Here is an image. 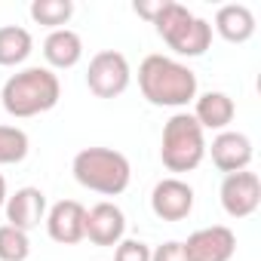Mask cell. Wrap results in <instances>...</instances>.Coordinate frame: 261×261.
I'll list each match as a JSON object with an SVG mask.
<instances>
[{
	"instance_id": "1",
	"label": "cell",
	"mask_w": 261,
	"mask_h": 261,
	"mask_svg": "<svg viewBox=\"0 0 261 261\" xmlns=\"http://www.w3.org/2000/svg\"><path fill=\"white\" fill-rule=\"evenodd\" d=\"M139 89L157 108H185L197 98V74L169 56H148L139 65Z\"/></svg>"
},
{
	"instance_id": "2",
	"label": "cell",
	"mask_w": 261,
	"mask_h": 261,
	"mask_svg": "<svg viewBox=\"0 0 261 261\" xmlns=\"http://www.w3.org/2000/svg\"><path fill=\"white\" fill-rule=\"evenodd\" d=\"M59 98H62V83L49 68H25V71L13 74L4 83V92H0L4 111L19 120L53 111L59 105Z\"/></svg>"
},
{
	"instance_id": "3",
	"label": "cell",
	"mask_w": 261,
	"mask_h": 261,
	"mask_svg": "<svg viewBox=\"0 0 261 261\" xmlns=\"http://www.w3.org/2000/svg\"><path fill=\"white\" fill-rule=\"evenodd\" d=\"M71 172H74L77 185H83L86 191H95L101 197L123 194L129 188V178H133L129 160L114 148H83L74 157Z\"/></svg>"
},
{
	"instance_id": "4",
	"label": "cell",
	"mask_w": 261,
	"mask_h": 261,
	"mask_svg": "<svg viewBox=\"0 0 261 261\" xmlns=\"http://www.w3.org/2000/svg\"><path fill=\"white\" fill-rule=\"evenodd\" d=\"M154 28H157V34L166 40V46L172 53L188 56V59H197L212 46V25L206 19L194 16L188 7L172 4V0L163 4Z\"/></svg>"
},
{
	"instance_id": "5",
	"label": "cell",
	"mask_w": 261,
	"mask_h": 261,
	"mask_svg": "<svg viewBox=\"0 0 261 261\" xmlns=\"http://www.w3.org/2000/svg\"><path fill=\"white\" fill-rule=\"evenodd\" d=\"M206 157L203 129L191 114H172L163 126L160 160L169 172H194Z\"/></svg>"
},
{
	"instance_id": "6",
	"label": "cell",
	"mask_w": 261,
	"mask_h": 261,
	"mask_svg": "<svg viewBox=\"0 0 261 261\" xmlns=\"http://www.w3.org/2000/svg\"><path fill=\"white\" fill-rule=\"evenodd\" d=\"M129 77H133V71H129V62L123 53L117 49H101L89 59V71H86V86L92 95L98 98H117L126 92L129 86Z\"/></svg>"
},
{
	"instance_id": "7",
	"label": "cell",
	"mask_w": 261,
	"mask_h": 261,
	"mask_svg": "<svg viewBox=\"0 0 261 261\" xmlns=\"http://www.w3.org/2000/svg\"><path fill=\"white\" fill-rule=\"evenodd\" d=\"M261 203V181L255 172H230L221 181V206L230 218H249Z\"/></svg>"
},
{
	"instance_id": "8",
	"label": "cell",
	"mask_w": 261,
	"mask_h": 261,
	"mask_svg": "<svg viewBox=\"0 0 261 261\" xmlns=\"http://www.w3.org/2000/svg\"><path fill=\"white\" fill-rule=\"evenodd\" d=\"M181 246L188 252V261H230L237 252V237L230 227L212 224V227L194 230Z\"/></svg>"
},
{
	"instance_id": "9",
	"label": "cell",
	"mask_w": 261,
	"mask_h": 261,
	"mask_svg": "<svg viewBox=\"0 0 261 261\" xmlns=\"http://www.w3.org/2000/svg\"><path fill=\"white\" fill-rule=\"evenodd\" d=\"M151 209L160 221H185L194 209V188L181 178H163L151 191Z\"/></svg>"
},
{
	"instance_id": "10",
	"label": "cell",
	"mask_w": 261,
	"mask_h": 261,
	"mask_svg": "<svg viewBox=\"0 0 261 261\" xmlns=\"http://www.w3.org/2000/svg\"><path fill=\"white\" fill-rule=\"evenodd\" d=\"M126 233V215L120 206L114 203H95L86 212V224H83V237H89V243L95 246H117Z\"/></svg>"
},
{
	"instance_id": "11",
	"label": "cell",
	"mask_w": 261,
	"mask_h": 261,
	"mask_svg": "<svg viewBox=\"0 0 261 261\" xmlns=\"http://www.w3.org/2000/svg\"><path fill=\"white\" fill-rule=\"evenodd\" d=\"M83 224H86V209L77 200H59L46 215V233H49V240H56L62 246L80 243Z\"/></svg>"
},
{
	"instance_id": "12",
	"label": "cell",
	"mask_w": 261,
	"mask_h": 261,
	"mask_svg": "<svg viewBox=\"0 0 261 261\" xmlns=\"http://www.w3.org/2000/svg\"><path fill=\"white\" fill-rule=\"evenodd\" d=\"M209 154H212V163H215V169H221V172H243V169H249V163H252V142H249V136H243V133H218L215 139H212V148H209Z\"/></svg>"
},
{
	"instance_id": "13",
	"label": "cell",
	"mask_w": 261,
	"mask_h": 261,
	"mask_svg": "<svg viewBox=\"0 0 261 261\" xmlns=\"http://www.w3.org/2000/svg\"><path fill=\"white\" fill-rule=\"evenodd\" d=\"M46 218V194L40 188H19L7 197V221L19 230H34Z\"/></svg>"
},
{
	"instance_id": "14",
	"label": "cell",
	"mask_w": 261,
	"mask_h": 261,
	"mask_svg": "<svg viewBox=\"0 0 261 261\" xmlns=\"http://www.w3.org/2000/svg\"><path fill=\"white\" fill-rule=\"evenodd\" d=\"M43 59H46L49 68H59V71L74 68L83 59V40H80V34L71 31V28L49 31V37L43 40Z\"/></svg>"
},
{
	"instance_id": "15",
	"label": "cell",
	"mask_w": 261,
	"mask_h": 261,
	"mask_svg": "<svg viewBox=\"0 0 261 261\" xmlns=\"http://www.w3.org/2000/svg\"><path fill=\"white\" fill-rule=\"evenodd\" d=\"M237 108H233V98L227 92H203L197 101H194V120L200 123V129L206 133V129H218V133H224L227 123L233 120Z\"/></svg>"
},
{
	"instance_id": "16",
	"label": "cell",
	"mask_w": 261,
	"mask_h": 261,
	"mask_svg": "<svg viewBox=\"0 0 261 261\" xmlns=\"http://www.w3.org/2000/svg\"><path fill=\"white\" fill-rule=\"evenodd\" d=\"M227 43H246L255 34V16L249 7L243 4H227L215 13V25H212Z\"/></svg>"
},
{
	"instance_id": "17",
	"label": "cell",
	"mask_w": 261,
	"mask_h": 261,
	"mask_svg": "<svg viewBox=\"0 0 261 261\" xmlns=\"http://www.w3.org/2000/svg\"><path fill=\"white\" fill-rule=\"evenodd\" d=\"M34 49V40L25 28L19 25H4L0 28V65L4 68H16L22 65Z\"/></svg>"
},
{
	"instance_id": "18",
	"label": "cell",
	"mask_w": 261,
	"mask_h": 261,
	"mask_svg": "<svg viewBox=\"0 0 261 261\" xmlns=\"http://www.w3.org/2000/svg\"><path fill=\"white\" fill-rule=\"evenodd\" d=\"M74 16V4L71 0H34L31 4V19L37 25H46L53 31L65 28Z\"/></svg>"
},
{
	"instance_id": "19",
	"label": "cell",
	"mask_w": 261,
	"mask_h": 261,
	"mask_svg": "<svg viewBox=\"0 0 261 261\" xmlns=\"http://www.w3.org/2000/svg\"><path fill=\"white\" fill-rule=\"evenodd\" d=\"M31 151L28 133L19 126H0V166H13L22 163Z\"/></svg>"
},
{
	"instance_id": "20",
	"label": "cell",
	"mask_w": 261,
	"mask_h": 261,
	"mask_svg": "<svg viewBox=\"0 0 261 261\" xmlns=\"http://www.w3.org/2000/svg\"><path fill=\"white\" fill-rule=\"evenodd\" d=\"M31 255V240L13 224H0V261H25Z\"/></svg>"
},
{
	"instance_id": "21",
	"label": "cell",
	"mask_w": 261,
	"mask_h": 261,
	"mask_svg": "<svg viewBox=\"0 0 261 261\" xmlns=\"http://www.w3.org/2000/svg\"><path fill=\"white\" fill-rule=\"evenodd\" d=\"M114 261H151V249L142 240H120L114 249Z\"/></svg>"
},
{
	"instance_id": "22",
	"label": "cell",
	"mask_w": 261,
	"mask_h": 261,
	"mask_svg": "<svg viewBox=\"0 0 261 261\" xmlns=\"http://www.w3.org/2000/svg\"><path fill=\"white\" fill-rule=\"evenodd\" d=\"M151 261H188V252L178 240H169V243H163L151 252Z\"/></svg>"
},
{
	"instance_id": "23",
	"label": "cell",
	"mask_w": 261,
	"mask_h": 261,
	"mask_svg": "<svg viewBox=\"0 0 261 261\" xmlns=\"http://www.w3.org/2000/svg\"><path fill=\"white\" fill-rule=\"evenodd\" d=\"M163 4H166V0H157V4H145V0H136L133 10H136L142 19H148V22L154 25V22H157V16H160V10H163Z\"/></svg>"
},
{
	"instance_id": "24",
	"label": "cell",
	"mask_w": 261,
	"mask_h": 261,
	"mask_svg": "<svg viewBox=\"0 0 261 261\" xmlns=\"http://www.w3.org/2000/svg\"><path fill=\"white\" fill-rule=\"evenodd\" d=\"M0 206H7V178L0 175Z\"/></svg>"
}]
</instances>
